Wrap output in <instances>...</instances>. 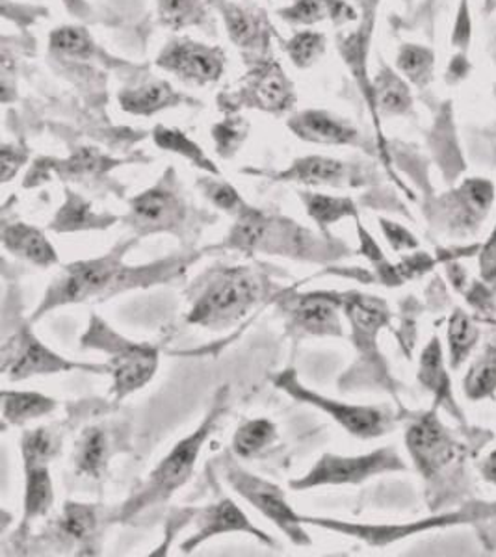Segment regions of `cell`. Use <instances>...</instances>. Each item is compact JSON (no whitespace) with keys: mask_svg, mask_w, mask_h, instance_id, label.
<instances>
[{"mask_svg":"<svg viewBox=\"0 0 496 557\" xmlns=\"http://www.w3.org/2000/svg\"><path fill=\"white\" fill-rule=\"evenodd\" d=\"M249 121L243 115L227 114L225 120L212 125V139L222 159H233L248 138Z\"/></svg>","mask_w":496,"mask_h":557,"instance_id":"ab89813d","label":"cell"},{"mask_svg":"<svg viewBox=\"0 0 496 557\" xmlns=\"http://www.w3.org/2000/svg\"><path fill=\"white\" fill-rule=\"evenodd\" d=\"M160 25L178 33L210 21L209 0H157Z\"/></svg>","mask_w":496,"mask_h":557,"instance_id":"836d02e7","label":"cell"},{"mask_svg":"<svg viewBox=\"0 0 496 557\" xmlns=\"http://www.w3.org/2000/svg\"><path fill=\"white\" fill-rule=\"evenodd\" d=\"M225 478L231 487L235 488V493L240 494L244 500L249 502L268 520H272L294 545H311L303 517L294 511L285 498V493L277 485L262 480L259 475L249 474L240 467H236L235 462L227 465Z\"/></svg>","mask_w":496,"mask_h":557,"instance_id":"9c48e42d","label":"cell"},{"mask_svg":"<svg viewBox=\"0 0 496 557\" xmlns=\"http://www.w3.org/2000/svg\"><path fill=\"white\" fill-rule=\"evenodd\" d=\"M25 500H23V524H33L34 520L41 519L49 513L54 504V487H52L51 472L47 465H26L25 467Z\"/></svg>","mask_w":496,"mask_h":557,"instance_id":"83f0119b","label":"cell"},{"mask_svg":"<svg viewBox=\"0 0 496 557\" xmlns=\"http://www.w3.org/2000/svg\"><path fill=\"white\" fill-rule=\"evenodd\" d=\"M2 244L10 253L28 260L39 268L58 264V253L51 240L38 227L28 223H7L2 228Z\"/></svg>","mask_w":496,"mask_h":557,"instance_id":"cb8c5ba5","label":"cell"},{"mask_svg":"<svg viewBox=\"0 0 496 557\" xmlns=\"http://www.w3.org/2000/svg\"><path fill=\"white\" fill-rule=\"evenodd\" d=\"M154 64L181 83L203 88L222 78L227 57L216 45L201 44L191 38H173L159 52Z\"/></svg>","mask_w":496,"mask_h":557,"instance_id":"30bf717a","label":"cell"},{"mask_svg":"<svg viewBox=\"0 0 496 557\" xmlns=\"http://www.w3.org/2000/svg\"><path fill=\"white\" fill-rule=\"evenodd\" d=\"M463 519H467V513L446 515V517H439V519L422 520V522H417V524L377 525L351 524V522H343V520L303 517V524H312L317 525V528H322V530H330V532L363 539L364 543H369V545L383 546L388 545V543H395L398 539L409 537L413 533L430 530L433 525L456 524V522H461Z\"/></svg>","mask_w":496,"mask_h":557,"instance_id":"ffe728a7","label":"cell"},{"mask_svg":"<svg viewBox=\"0 0 496 557\" xmlns=\"http://www.w3.org/2000/svg\"><path fill=\"white\" fill-rule=\"evenodd\" d=\"M478 336L480 331L471 322V318L461 311L454 312L448 325V348H450L452 368H458L467 359V355L471 354V349L476 346Z\"/></svg>","mask_w":496,"mask_h":557,"instance_id":"b9f144b4","label":"cell"},{"mask_svg":"<svg viewBox=\"0 0 496 557\" xmlns=\"http://www.w3.org/2000/svg\"><path fill=\"white\" fill-rule=\"evenodd\" d=\"M30 157L25 144H4L0 149V164H2V183H10L21 168Z\"/></svg>","mask_w":496,"mask_h":557,"instance_id":"bcb514c9","label":"cell"},{"mask_svg":"<svg viewBox=\"0 0 496 557\" xmlns=\"http://www.w3.org/2000/svg\"><path fill=\"white\" fill-rule=\"evenodd\" d=\"M52 175L57 173L65 181H84V178L99 177L110 172L115 165H122V160H114L97 151L96 147H78L70 159H49Z\"/></svg>","mask_w":496,"mask_h":557,"instance_id":"f1b7e54d","label":"cell"},{"mask_svg":"<svg viewBox=\"0 0 496 557\" xmlns=\"http://www.w3.org/2000/svg\"><path fill=\"white\" fill-rule=\"evenodd\" d=\"M357 228H359V240H361L359 253L364 255V257L372 260V262H385L382 249H380V246L372 240V236L367 233V228L359 223V220H357Z\"/></svg>","mask_w":496,"mask_h":557,"instance_id":"681fc988","label":"cell"},{"mask_svg":"<svg viewBox=\"0 0 496 557\" xmlns=\"http://www.w3.org/2000/svg\"><path fill=\"white\" fill-rule=\"evenodd\" d=\"M374 125L377 149L387 162V141L383 138L382 121L414 115V97L411 84L385 62H380L374 78Z\"/></svg>","mask_w":496,"mask_h":557,"instance_id":"2e32d148","label":"cell"},{"mask_svg":"<svg viewBox=\"0 0 496 557\" xmlns=\"http://www.w3.org/2000/svg\"><path fill=\"white\" fill-rule=\"evenodd\" d=\"M264 294V283L248 268H230L212 275L188 314V322L222 330L246 317Z\"/></svg>","mask_w":496,"mask_h":557,"instance_id":"3957f363","label":"cell"},{"mask_svg":"<svg viewBox=\"0 0 496 557\" xmlns=\"http://www.w3.org/2000/svg\"><path fill=\"white\" fill-rule=\"evenodd\" d=\"M495 203V184L487 178H464L458 188L439 197L437 212L454 233H469L484 222Z\"/></svg>","mask_w":496,"mask_h":557,"instance_id":"4fadbf2b","label":"cell"},{"mask_svg":"<svg viewBox=\"0 0 496 557\" xmlns=\"http://www.w3.org/2000/svg\"><path fill=\"white\" fill-rule=\"evenodd\" d=\"M396 71L419 91L430 88L435 78L437 54L432 47L420 44H404L396 52Z\"/></svg>","mask_w":496,"mask_h":557,"instance_id":"f546056e","label":"cell"},{"mask_svg":"<svg viewBox=\"0 0 496 557\" xmlns=\"http://www.w3.org/2000/svg\"><path fill=\"white\" fill-rule=\"evenodd\" d=\"M198 188L216 209L225 210L230 214H238L246 207V201L235 186L222 181L220 175L199 177Z\"/></svg>","mask_w":496,"mask_h":557,"instance_id":"ee69618b","label":"cell"},{"mask_svg":"<svg viewBox=\"0 0 496 557\" xmlns=\"http://www.w3.org/2000/svg\"><path fill=\"white\" fill-rule=\"evenodd\" d=\"M419 380L426 385V388L433 391L437 396H445L450 391L448 386V375L443 367V349H441L439 338L433 336L427 344L422 357H420Z\"/></svg>","mask_w":496,"mask_h":557,"instance_id":"7bdbcfd3","label":"cell"},{"mask_svg":"<svg viewBox=\"0 0 496 557\" xmlns=\"http://www.w3.org/2000/svg\"><path fill=\"white\" fill-rule=\"evenodd\" d=\"M64 2L65 10L78 20H88L91 17V8H89L86 0H62Z\"/></svg>","mask_w":496,"mask_h":557,"instance_id":"816d5d0a","label":"cell"},{"mask_svg":"<svg viewBox=\"0 0 496 557\" xmlns=\"http://www.w3.org/2000/svg\"><path fill=\"white\" fill-rule=\"evenodd\" d=\"M471 44V0H459L458 10H456V21H454L452 34H450V47L456 51L454 54H459V57H469Z\"/></svg>","mask_w":496,"mask_h":557,"instance_id":"f6af8a7d","label":"cell"},{"mask_svg":"<svg viewBox=\"0 0 496 557\" xmlns=\"http://www.w3.org/2000/svg\"><path fill=\"white\" fill-rule=\"evenodd\" d=\"M485 17H489L491 13L496 12V0H484V8H482Z\"/></svg>","mask_w":496,"mask_h":557,"instance_id":"db71d44e","label":"cell"},{"mask_svg":"<svg viewBox=\"0 0 496 557\" xmlns=\"http://www.w3.org/2000/svg\"><path fill=\"white\" fill-rule=\"evenodd\" d=\"M482 273L487 281H496V228L482 253Z\"/></svg>","mask_w":496,"mask_h":557,"instance_id":"f907efd6","label":"cell"},{"mask_svg":"<svg viewBox=\"0 0 496 557\" xmlns=\"http://www.w3.org/2000/svg\"><path fill=\"white\" fill-rule=\"evenodd\" d=\"M380 225H382L383 235L387 236L388 244L395 251H408V249L419 246V242L409 233L408 228L401 227L398 223L380 220Z\"/></svg>","mask_w":496,"mask_h":557,"instance_id":"7dc6e473","label":"cell"},{"mask_svg":"<svg viewBox=\"0 0 496 557\" xmlns=\"http://www.w3.org/2000/svg\"><path fill=\"white\" fill-rule=\"evenodd\" d=\"M464 393L471 399L487 398L496 391V346H485L463 381Z\"/></svg>","mask_w":496,"mask_h":557,"instance_id":"f35d334b","label":"cell"},{"mask_svg":"<svg viewBox=\"0 0 496 557\" xmlns=\"http://www.w3.org/2000/svg\"><path fill=\"white\" fill-rule=\"evenodd\" d=\"M49 49L58 57L75 58V60H94L101 51L91 34L78 25H64L49 34Z\"/></svg>","mask_w":496,"mask_h":557,"instance_id":"d590c367","label":"cell"},{"mask_svg":"<svg viewBox=\"0 0 496 557\" xmlns=\"http://www.w3.org/2000/svg\"><path fill=\"white\" fill-rule=\"evenodd\" d=\"M277 438V428L268 418H255L244 422L233 437V451L240 459L261 456Z\"/></svg>","mask_w":496,"mask_h":557,"instance_id":"e575fe53","label":"cell"},{"mask_svg":"<svg viewBox=\"0 0 496 557\" xmlns=\"http://www.w3.org/2000/svg\"><path fill=\"white\" fill-rule=\"evenodd\" d=\"M115 222H117V215L99 214L94 209V205L67 188L64 205L54 215L51 228L57 233H80V231L107 228Z\"/></svg>","mask_w":496,"mask_h":557,"instance_id":"d4e9b609","label":"cell"},{"mask_svg":"<svg viewBox=\"0 0 496 557\" xmlns=\"http://www.w3.org/2000/svg\"><path fill=\"white\" fill-rule=\"evenodd\" d=\"M287 127L296 138L314 146L364 147V136L348 117L322 108L299 110L287 120Z\"/></svg>","mask_w":496,"mask_h":557,"instance_id":"9a60e30c","label":"cell"},{"mask_svg":"<svg viewBox=\"0 0 496 557\" xmlns=\"http://www.w3.org/2000/svg\"><path fill=\"white\" fill-rule=\"evenodd\" d=\"M283 49L296 70H311L327 51V36L319 30H299L283 44Z\"/></svg>","mask_w":496,"mask_h":557,"instance_id":"74e56055","label":"cell"},{"mask_svg":"<svg viewBox=\"0 0 496 557\" xmlns=\"http://www.w3.org/2000/svg\"><path fill=\"white\" fill-rule=\"evenodd\" d=\"M58 525H60L62 535L71 539L73 543L84 545L96 535L99 515H97L96 507L89 506V504L67 502L58 519Z\"/></svg>","mask_w":496,"mask_h":557,"instance_id":"8d00e7d4","label":"cell"},{"mask_svg":"<svg viewBox=\"0 0 496 557\" xmlns=\"http://www.w3.org/2000/svg\"><path fill=\"white\" fill-rule=\"evenodd\" d=\"M406 444L424 478L439 474L456 456V444L435 411L414 418L406 431Z\"/></svg>","mask_w":496,"mask_h":557,"instance_id":"5bb4252c","label":"cell"},{"mask_svg":"<svg viewBox=\"0 0 496 557\" xmlns=\"http://www.w3.org/2000/svg\"><path fill=\"white\" fill-rule=\"evenodd\" d=\"M134 242H127L123 246L115 247L104 257L97 259L78 260L64 268L49 290L44 296V301L36 309L33 320L44 317L45 312L52 311L57 307L70 304H83L89 298H110L117 292L127 290L133 286L151 285V281H160L162 273L172 275L173 270L183 267L177 260H165L151 267L131 268L123 264L125 251Z\"/></svg>","mask_w":496,"mask_h":557,"instance_id":"6da1fadb","label":"cell"},{"mask_svg":"<svg viewBox=\"0 0 496 557\" xmlns=\"http://www.w3.org/2000/svg\"><path fill=\"white\" fill-rule=\"evenodd\" d=\"M296 99V88L285 70L272 58H266L251 64L236 84L235 91L218 97V107L225 114H236L238 110L249 108L283 115L293 110Z\"/></svg>","mask_w":496,"mask_h":557,"instance_id":"5b68a950","label":"cell"},{"mask_svg":"<svg viewBox=\"0 0 496 557\" xmlns=\"http://www.w3.org/2000/svg\"><path fill=\"white\" fill-rule=\"evenodd\" d=\"M60 437L49 428L25 431L21 438V451L26 465H47L60 451Z\"/></svg>","mask_w":496,"mask_h":557,"instance_id":"60d3db41","label":"cell"},{"mask_svg":"<svg viewBox=\"0 0 496 557\" xmlns=\"http://www.w3.org/2000/svg\"><path fill=\"white\" fill-rule=\"evenodd\" d=\"M194 520H196V533L186 539L183 543V552L196 550L204 541L223 535V533H248L259 539L264 545L274 546V541L270 535L259 530L257 525L248 519L240 507L230 498L210 504L203 509H194Z\"/></svg>","mask_w":496,"mask_h":557,"instance_id":"e0dca14e","label":"cell"},{"mask_svg":"<svg viewBox=\"0 0 496 557\" xmlns=\"http://www.w3.org/2000/svg\"><path fill=\"white\" fill-rule=\"evenodd\" d=\"M281 20L293 26H314L331 21L335 26L348 25L359 20V12L348 0H294L281 8Z\"/></svg>","mask_w":496,"mask_h":557,"instance_id":"603a6c76","label":"cell"},{"mask_svg":"<svg viewBox=\"0 0 496 557\" xmlns=\"http://www.w3.org/2000/svg\"><path fill=\"white\" fill-rule=\"evenodd\" d=\"M482 474L487 482L496 483V450L482 465Z\"/></svg>","mask_w":496,"mask_h":557,"instance_id":"f5cc1de1","label":"cell"},{"mask_svg":"<svg viewBox=\"0 0 496 557\" xmlns=\"http://www.w3.org/2000/svg\"><path fill=\"white\" fill-rule=\"evenodd\" d=\"M227 396L230 391L227 386L220 388L216 399L212 404V409L207 412L203 422L199 424L198 430L190 433L188 437L183 438L181 443L173 446V450L154 467L153 472L149 474V480L144 483V487L138 493L131 496V500L125 502L120 519L128 520L146 511L149 507L159 506L162 502H168L178 488L183 487L190 480L191 472L196 469L199 454L203 450L207 438L216 430L218 420L222 418L227 409Z\"/></svg>","mask_w":496,"mask_h":557,"instance_id":"7a4b0ae2","label":"cell"},{"mask_svg":"<svg viewBox=\"0 0 496 557\" xmlns=\"http://www.w3.org/2000/svg\"><path fill=\"white\" fill-rule=\"evenodd\" d=\"M209 4L220 13L231 44L240 49L244 57L251 58V64L266 60L272 39V25L266 13L231 0H209Z\"/></svg>","mask_w":496,"mask_h":557,"instance_id":"7c38bea8","label":"cell"},{"mask_svg":"<svg viewBox=\"0 0 496 557\" xmlns=\"http://www.w3.org/2000/svg\"><path fill=\"white\" fill-rule=\"evenodd\" d=\"M274 383L277 388L290 394L294 399L324 411L354 437H382L395 425V414L387 407L350 406V404H343L337 399L325 398L322 394L309 391L306 385H301L293 370L277 375Z\"/></svg>","mask_w":496,"mask_h":557,"instance_id":"8992f818","label":"cell"},{"mask_svg":"<svg viewBox=\"0 0 496 557\" xmlns=\"http://www.w3.org/2000/svg\"><path fill=\"white\" fill-rule=\"evenodd\" d=\"M2 370L10 381H23L34 375L58 374L70 370H89V372H109L107 364H80L67 361L62 355L54 354L33 331L23 330L13 336L2 349Z\"/></svg>","mask_w":496,"mask_h":557,"instance_id":"8fae6325","label":"cell"},{"mask_svg":"<svg viewBox=\"0 0 496 557\" xmlns=\"http://www.w3.org/2000/svg\"><path fill=\"white\" fill-rule=\"evenodd\" d=\"M110 456H112V438L109 431L101 425H94L84 431L78 438L73 461L78 474L97 480L107 469Z\"/></svg>","mask_w":496,"mask_h":557,"instance_id":"4316f807","label":"cell"},{"mask_svg":"<svg viewBox=\"0 0 496 557\" xmlns=\"http://www.w3.org/2000/svg\"><path fill=\"white\" fill-rule=\"evenodd\" d=\"M338 301L350 320L356 348L364 355H375V336L390 318L385 301L363 294H344L338 296Z\"/></svg>","mask_w":496,"mask_h":557,"instance_id":"44dd1931","label":"cell"},{"mask_svg":"<svg viewBox=\"0 0 496 557\" xmlns=\"http://www.w3.org/2000/svg\"><path fill=\"white\" fill-rule=\"evenodd\" d=\"M472 65L469 62V57H459V54H454L452 60H450V64L446 67L445 73V83L448 86H458V84L463 83L471 75Z\"/></svg>","mask_w":496,"mask_h":557,"instance_id":"c3c4849f","label":"cell"},{"mask_svg":"<svg viewBox=\"0 0 496 557\" xmlns=\"http://www.w3.org/2000/svg\"><path fill=\"white\" fill-rule=\"evenodd\" d=\"M154 146L162 151L173 152L183 159L188 160L194 168L209 175H220L216 164L209 159V154L201 149L198 141L183 133L181 128L165 127V125H154L153 133Z\"/></svg>","mask_w":496,"mask_h":557,"instance_id":"1f68e13d","label":"cell"},{"mask_svg":"<svg viewBox=\"0 0 496 557\" xmlns=\"http://www.w3.org/2000/svg\"><path fill=\"white\" fill-rule=\"evenodd\" d=\"M83 348L101 349L110 355L107 367L114 377L112 393L117 401L144 388L159 368V349L149 344L131 343L99 317L91 318L89 330L83 336Z\"/></svg>","mask_w":496,"mask_h":557,"instance_id":"277c9868","label":"cell"},{"mask_svg":"<svg viewBox=\"0 0 496 557\" xmlns=\"http://www.w3.org/2000/svg\"><path fill=\"white\" fill-rule=\"evenodd\" d=\"M57 409V399L34 391H2V420L4 425H23L51 414Z\"/></svg>","mask_w":496,"mask_h":557,"instance_id":"4dcf8cb0","label":"cell"},{"mask_svg":"<svg viewBox=\"0 0 496 557\" xmlns=\"http://www.w3.org/2000/svg\"><path fill=\"white\" fill-rule=\"evenodd\" d=\"M288 327L298 335L343 336L337 294H307L287 301Z\"/></svg>","mask_w":496,"mask_h":557,"instance_id":"ac0fdd59","label":"cell"},{"mask_svg":"<svg viewBox=\"0 0 496 557\" xmlns=\"http://www.w3.org/2000/svg\"><path fill=\"white\" fill-rule=\"evenodd\" d=\"M275 181L303 184V186H330V188H350L361 184L354 165L343 160L311 154L294 160L287 170L275 173Z\"/></svg>","mask_w":496,"mask_h":557,"instance_id":"d6986e66","label":"cell"},{"mask_svg":"<svg viewBox=\"0 0 496 557\" xmlns=\"http://www.w3.org/2000/svg\"><path fill=\"white\" fill-rule=\"evenodd\" d=\"M188 218V205L181 196L173 170H168L159 183L131 199L125 222L138 236L157 233L181 235Z\"/></svg>","mask_w":496,"mask_h":557,"instance_id":"52a82bcc","label":"cell"},{"mask_svg":"<svg viewBox=\"0 0 496 557\" xmlns=\"http://www.w3.org/2000/svg\"><path fill=\"white\" fill-rule=\"evenodd\" d=\"M272 218L262 212V210L255 209L246 205L238 214H236V222L230 231L227 242L222 244L225 249H235V251H243V253H255L261 251L270 228H272Z\"/></svg>","mask_w":496,"mask_h":557,"instance_id":"484cf974","label":"cell"},{"mask_svg":"<svg viewBox=\"0 0 496 557\" xmlns=\"http://www.w3.org/2000/svg\"><path fill=\"white\" fill-rule=\"evenodd\" d=\"M299 199L306 207L307 215L317 223L322 231H327L331 225L346 220V218H359L357 207L351 197L325 196L317 191H299Z\"/></svg>","mask_w":496,"mask_h":557,"instance_id":"d6a6232c","label":"cell"},{"mask_svg":"<svg viewBox=\"0 0 496 557\" xmlns=\"http://www.w3.org/2000/svg\"><path fill=\"white\" fill-rule=\"evenodd\" d=\"M117 102L127 114L151 117L164 110H172L191 102V99L173 88L172 84L164 78L149 76L147 81L134 84L131 88H123L117 94Z\"/></svg>","mask_w":496,"mask_h":557,"instance_id":"7402d4cb","label":"cell"},{"mask_svg":"<svg viewBox=\"0 0 496 557\" xmlns=\"http://www.w3.org/2000/svg\"><path fill=\"white\" fill-rule=\"evenodd\" d=\"M406 470V465L395 448H382L364 456H335L325 454L301 480L290 482V487L306 491L312 487L357 485L374 475Z\"/></svg>","mask_w":496,"mask_h":557,"instance_id":"ba28073f","label":"cell"}]
</instances>
